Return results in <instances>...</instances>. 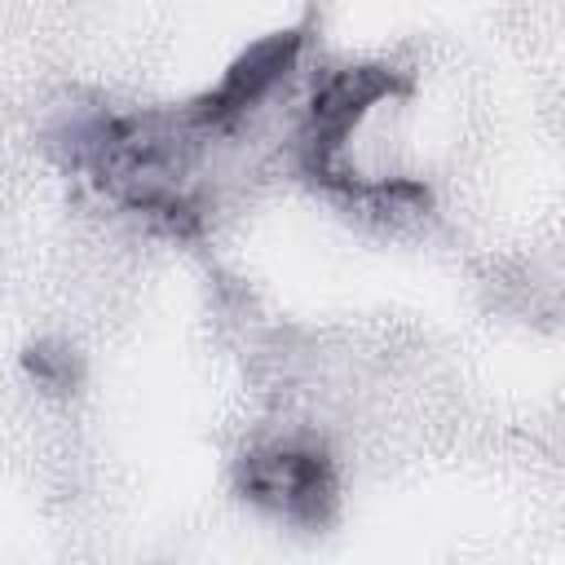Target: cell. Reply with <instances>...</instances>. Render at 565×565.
I'll return each instance as SVG.
<instances>
[{"label": "cell", "mask_w": 565, "mask_h": 565, "mask_svg": "<svg viewBox=\"0 0 565 565\" xmlns=\"http://www.w3.org/2000/svg\"><path fill=\"white\" fill-rule=\"evenodd\" d=\"M243 490L296 521H322L331 508V463L318 450H269L243 463Z\"/></svg>", "instance_id": "obj_1"}, {"label": "cell", "mask_w": 565, "mask_h": 565, "mask_svg": "<svg viewBox=\"0 0 565 565\" xmlns=\"http://www.w3.org/2000/svg\"><path fill=\"white\" fill-rule=\"evenodd\" d=\"M406 79L388 66H349L335 71L318 93H313V110H309V154L313 168H327V154L349 137V128L362 119L366 106H375L380 97L402 93Z\"/></svg>", "instance_id": "obj_2"}, {"label": "cell", "mask_w": 565, "mask_h": 565, "mask_svg": "<svg viewBox=\"0 0 565 565\" xmlns=\"http://www.w3.org/2000/svg\"><path fill=\"white\" fill-rule=\"evenodd\" d=\"M296 53H300V35L296 31H282V35H269V40L252 44L243 57H234V66L221 75V84L190 106V119L203 124V128L238 119L247 106H256L291 71Z\"/></svg>", "instance_id": "obj_3"}, {"label": "cell", "mask_w": 565, "mask_h": 565, "mask_svg": "<svg viewBox=\"0 0 565 565\" xmlns=\"http://www.w3.org/2000/svg\"><path fill=\"white\" fill-rule=\"evenodd\" d=\"M71 353L66 349H57V344H35L31 353H26V371L40 380V384H49V388H62V384H71Z\"/></svg>", "instance_id": "obj_4"}]
</instances>
